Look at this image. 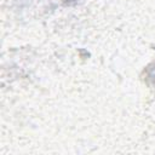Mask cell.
<instances>
[{"label": "cell", "mask_w": 155, "mask_h": 155, "mask_svg": "<svg viewBox=\"0 0 155 155\" xmlns=\"http://www.w3.org/2000/svg\"><path fill=\"white\" fill-rule=\"evenodd\" d=\"M147 78H148L149 80H151V81H153V84L155 85V62L153 63V65H150V67H149V69H148V74H147Z\"/></svg>", "instance_id": "cell-1"}]
</instances>
